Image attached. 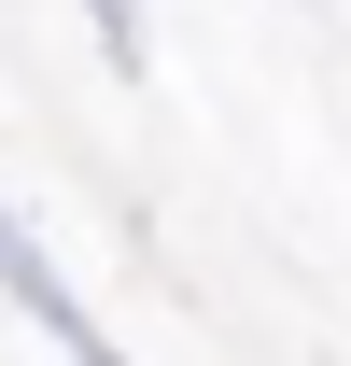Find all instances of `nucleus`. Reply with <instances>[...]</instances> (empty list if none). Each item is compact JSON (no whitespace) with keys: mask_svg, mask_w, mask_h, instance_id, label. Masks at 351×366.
<instances>
[{"mask_svg":"<svg viewBox=\"0 0 351 366\" xmlns=\"http://www.w3.org/2000/svg\"><path fill=\"white\" fill-rule=\"evenodd\" d=\"M0 296H14V310L43 324V338H56V352H71V366H127V338H113V324H98L85 296H71V268H56L43 239L14 226V197H0Z\"/></svg>","mask_w":351,"mask_h":366,"instance_id":"obj_1","label":"nucleus"},{"mask_svg":"<svg viewBox=\"0 0 351 366\" xmlns=\"http://www.w3.org/2000/svg\"><path fill=\"white\" fill-rule=\"evenodd\" d=\"M85 29H98V56H113V71H155V29H141V0H85Z\"/></svg>","mask_w":351,"mask_h":366,"instance_id":"obj_2","label":"nucleus"}]
</instances>
